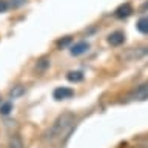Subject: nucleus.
Segmentation results:
<instances>
[{"label":"nucleus","mask_w":148,"mask_h":148,"mask_svg":"<svg viewBox=\"0 0 148 148\" xmlns=\"http://www.w3.org/2000/svg\"><path fill=\"white\" fill-rule=\"evenodd\" d=\"M76 122V117L71 113H63L60 114L57 119L53 122V125L49 127V130L45 134V139L51 143L63 140L65 137H68V134L71 133L73 125Z\"/></svg>","instance_id":"obj_1"},{"label":"nucleus","mask_w":148,"mask_h":148,"mask_svg":"<svg viewBox=\"0 0 148 148\" xmlns=\"http://www.w3.org/2000/svg\"><path fill=\"white\" fill-rule=\"evenodd\" d=\"M127 99L128 100H147L148 99V80L130 91Z\"/></svg>","instance_id":"obj_2"},{"label":"nucleus","mask_w":148,"mask_h":148,"mask_svg":"<svg viewBox=\"0 0 148 148\" xmlns=\"http://www.w3.org/2000/svg\"><path fill=\"white\" fill-rule=\"evenodd\" d=\"M147 54H148V46H140V48H131V49H128L125 54H122V57L125 60L133 62V60H139V59L145 57Z\"/></svg>","instance_id":"obj_3"},{"label":"nucleus","mask_w":148,"mask_h":148,"mask_svg":"<svg viewBox=\"0 0 148 148\" xmlns=\"http://www.w3.org/2000/svg\"><path fill=\"white\" fill-rule=\"evenodd\" d=\"M88 49H90V43L85 42V40L76 42L74 45L69 46V53H71V56H82V54H85Z\"/></svg>","instance_id":"obj_4"},{"label":"nucleus","mask_w":148,"mask_h":148,"mask_svg":"<svg viewBox=\"0 0 148 148\" xmlns=\"http://www.w3.org/2000/svg\"><path fill=\"white\" fill-rule=\"evenodd\" d=\"M53 96H54L56 100H65V99L73 97L74 91L71 90V88H68V86H59V88H56V90L53 91Z\"/></svg>","instance_id":"obj_5"},{"label":"nucleus","mask_w":148,"mask_h":148,"mask_svg":"<svg viewBox=\"0 0 148 148\" xmlns=\"http://www.w3.org/2000/svg\"><path fill=\"white\" fill-rule=\"evenodd\" d=\"M123 42H125V34L120 31H114L108 36V43L113 45V46H119V45H122Z\"/></svg>","instance_id":"obj_6"},{"label":"nucleus","mask_w":148,"mask_h":148,"mask_svg":"<svg viewBox=\"0 0 148 148\" xmlns=\"http://www.w3.org/2000/svg\"><path fill=\"white\" fill-rule=\"evenodd\" d=\"M131 12H133V8H131V5L130 3H123V5H120V6L116 9V17H119V18H125V17H128V16H131Z\"/></svg>","instance_id":"obj_7"},{"label":"nucleus","mask_w":148,"mask_h":148,"mask_svg":"<svg viewBox=\"0 0 148 148\" xmlns=\"http://www.w3.org/2000/svg\"><path fill=\"white\" fill-rule=\"evenodd\" d=\"M137 31L139 32H142V34H148V17H142V18H139V22H137Z\"/></svg>","instance_id":"obj_8"},{"label":"nucleus","mask_w":148,"mask_h":148,"mask_svg":"<svg viewBox=\"0 0 148 148\" xmlns=\"http://www.w3.org/2000/svg\"><path fill=\"white\" fill-rule=\"evenodd\" d=\"M66 79L69 82H82L83 80V73L82 71H69L68 74H66Z\"/></svg>","instance_id":"obj_9"},{"label":"nucleus","mask_w":148,"mask_h":148,"mask_svg":"<svg viewBox=\"0 0 148 148\" xmlns=\"http://www.w3.org/2000/svg\"><path fill=\"white\" fill-rule=\"evenodd\" d=\"M8 148H25V145H23L22 139L18 137V136H12L11 139H9Z\"/></svg>","instance_id":"obj_10"},{"label":"nucleus","mask_w":148,"mask_h":148,"mask_svg":"<svg viewBox=\"0 0 148 148\" xmlns=\"http://www.w3.org/2000/svg\"><path fill=\"white\" fill-rule=\"evenodd\" d=\"M23 92H25V88L20 86V85H17V86H14L11 91H9V97L11 99H17V97H20Z\"/></svg>","instance_id":"obj_11"},{"label":"nucleus","mask_w":148,"mask_h":148,"mask_svg":"<svg viewBox=\"0 0 148 148\" xmlns=\"http://www.w3.org/2000/svg\"><path fill=\"white\" fill-rule=\"evenodd\" d=\"M11 111H12V102H5V103H2V106H0V114L2 116H8Z\"/></svg>","instance_id":"obj_12"},{"label":"nucleus","mask_w":148,"mask_h":148,"mask_svg":"<svg viewBox=\"0 0 148 148\" xmlns=\"http://www.w3.org/2000/svg\"><path fill=\"white\" fill-rule=\"evenodd\" d=\"M8 9H11L8 0H0V12H5V11H8Z\"/></svg>","instance_id":"obj_13"},{"label":"nucleus","mask_w":148,"mask_h":148,"mask_svg":"<svg viewBox=\"0 0 148 148\" xmlns=\"http://www.w3.org/2000/svg\"><path fill=\"white\" fill-rule=\"evenodd\" d=\"M69 42H71V37H66V39H63V40H59L57 45H59V46H66Z\"/></svg>","instance_id":"obj_14"}]
</instances>
